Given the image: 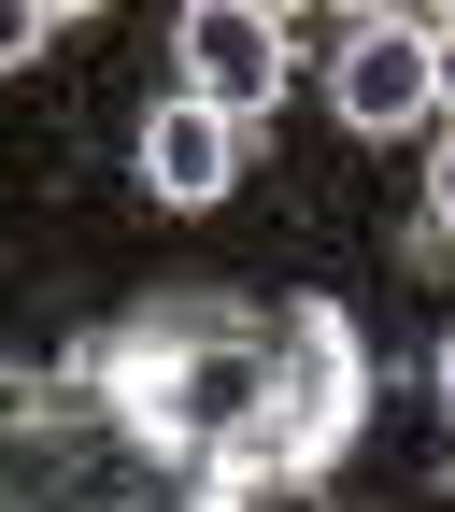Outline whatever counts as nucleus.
Here are the masks:
<instances>
[{
  "instance_id": "obj_1",
  "label": "nucleus",
  "mask_w": 455,
  "mask_h": 512,
  "mask_svg": "<svg viewBox=\"0 0 455 512\" xmlns=\"http://www.w3.org/2000/svg\"><path fill=\"white\" fill-rule=\"evenodd\" d=\"M285 72H299V29L285 15H256V0H200V15H185V100H214L228 128L271 114Z\"/></svg>"
},
{
  "instance_id": "obj_2",
  "label": "nucleus",
  "mask_w": 455,
  "mask_h": 512,
  "mask_svg": "<svg viewBox=\"0 0 455 512\" xmlns=\"http://www.w3.org/2000/svg\"><path fill=\"white\" fill-rule=\"evenodd\" d=\"M441 72H427V15H356L342 29V128H427Z\"/></svg>"
},
{
  "instance_id": "obj_3",
  "label": "nucleus",
  "mask_w": 455,
  "mask_h": 512,
  "mask_svg": "<svg viewBox=\"0 0 455 512\" xmlns=\"http://www.w3.org/2000/svg\"><path fill=\"white\" fill-rule=\"evenodd\" d=\"M228 171H242V128H228L214 100H157V114H143V185H157L171 214H214Z\"/></svg>"
},
{
  "instance_id": "obj_4",
  "label": "nucleus",
  "mask_w": 455,
  "mask_h": 512,
  "mask_svg": "<svg viewBox=\"0 0 455 512\" xmlns=\"http://www.w3.org/2000/svg\"><path fill=\"white\" fill-rule=\"evenodd\" d=\"M57 43V15H43V0H0V72H15V57H43Z\"/></svg>"
},
{
  "instance_id": "obj_5",
  "label": "nucleus",
  "mask_w": 455,
  "mask_h": 512,
  "mask_svg": "<svg viewBox=\"0 0 455 512\" xmlns=\"http://www.w3.org/2000/svg\"><path fill=\"white\" fill-rule=\"evenodd\" d=\"M427 72H441V100H455V15H427Z\"/></svg>"
},
{
  "instance_id": "obj_6",
  "label": "nucleus",
  "mask_w": 455,
  "mask_h": 512,
  "mask_svg": "<svg viewBox=\"0 0 455 512\" xmlns=\"http://www.w3.org/2000/svg\"><path fill=\"white\" fill-rule=\"evenodd\" d=\"M441 228H455V143H441Z\"/></svg>"
},
{
  "instance_id": "obj_7",
  "label": "nucleus",
  "mask_w": 455,
  "mask_h": 512,
  "mask_svg": "<svg viewBox=\"0 0 455 512\" xmlns=\"http://www.w3.org/2000/svg\"><path fill=\"white\" fill-rule=\"evenodd\" d=\"M441 399H455V342H441Z\"/></svg>"
}]
</instances>
